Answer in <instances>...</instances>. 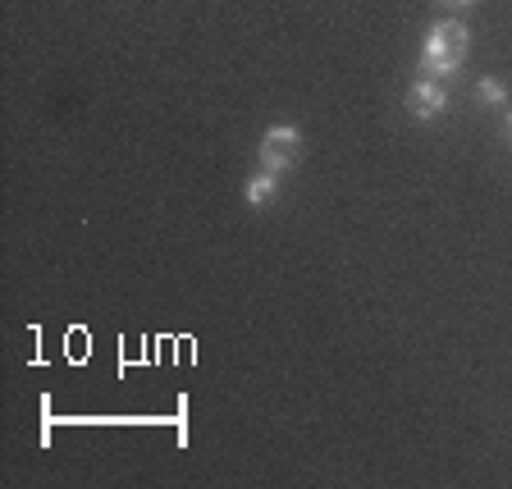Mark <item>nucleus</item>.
Here are the masks:
<instances>
[{
  "mask_svg": "<svg viewBox=\"0 0 512 489\" xmlns=\"http://www.w3.org/2000/svg\"><path fill=\"white\" fill-rule=\"evenodd\" d=\"M467 28L458 19H444L426 32V51H421V74H435V78H448L453 69H462L467 60Z\"/></svg>",
  "mask_w": 512,
  "mask_h": 489,
  "instance_id": "nucleus-1",
  "label": "nucleus"
},
{
  "mask_svg": "<svg viewBox=\"0 0 512 489\" xmlns=\"http://www.w3.org/2000/svg\"><path fill=\"white\" fill-rule=\"evenodd\" d=\"M302 160V133L293 124H275L261 138V170H270V174H284V170H293Z\"/></svg>",
  "mask_w": 512,
  "mask_h": 489,
  "instance_id": "nucleus-2",
  "label": "nucleus"
},
{
  "mask_svg": "<svg viewBox=\"0 0 512 489\" xmlns=\"http://www.w3.org/2000/svg\"><path fill=\"white\" fill-rule=\"evenodd\" d=\"M412 110H416V119L444 115V110H448V83H444V78H435V74L416 78V83H412Z\"/></svg>",
  "mask_w": 512,
  "mask_h": 489,
  "instance_id": "nucleus-3",
  "label": "nucleus"
},
{
  "mask_svg": "<svg viewBox=\"0 0 512 489\" xmlns=\"http://www.w3.org/2000/svg\"><path fill=\"white\" fill-rule=\"evenodd\" d=\"M275 183H279V174H270V170H256L252 179H247V188H243L247 206H270V202H275Z\"/></svg>",
  "mask_w": 512,
  "mask_h": 489,
  "instance_id": "nucleus-4",
  "label": "nucleus"
},
{
  "mask_svg": "<svg viewBox=\"0 0 512 489\" xmlns=\"http://www.w3.org/2000/svg\"><path fill=\"white\" fill-rule=\"evenodd\" d=\"M480 101H490V106H508V87L499 78H480Z\"/></svg>",
  "mask_w": 512,
  "mask_h": 489,
  "instance_id": "nucleus-5",
  "label": "nucleus"
},
{
  "mask_svg": "<svg viewBox=\"0 0 512 489\" xmlns=\"http://www.w3.org/2000/svg\"><path fill=\"white\" fill-rule=\"evenodd\" d=\"M503 128H508V142H512V106H508V119H503Z\"/></svg>",
  "mask_w": 512,
  "mask_h": 489,
  "instance_id": "nucleus-6",
  "label": "nucleus"
},
{
  "mask_svg": "<svg viewBox=\"0 0 512 489\" xmlns=\"http://www.w3.org/2000/svg\"><path fill=\"white\" fill-rule=\"evenodd\" d=\"M448 5H471V0H448Z\"/></svg>",
  "mask_w": 512,
  "mask_h": 489,
  "instance_id": "nucleus-7",
  "label": "nucleus"
}]
</instances>
